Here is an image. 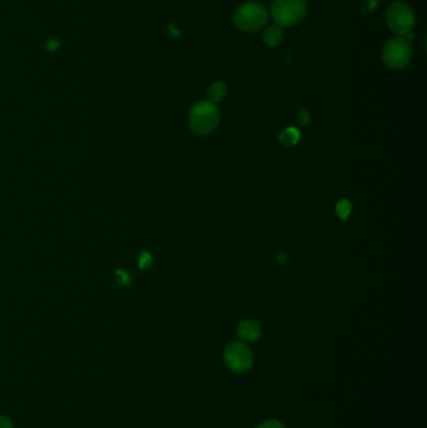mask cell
Returning <instances> with one entry per match:
<instances>
[{
  "instance_id": "13",
  "label": "cell",
  "mask_w": 427,
  "mask_h": 428,
  "mask_svg": "<svg viewBox=\"0 0 427 428\" xmlns=\"http://www.w3.org/2000/svg\"><path fill=\"white\" fill-rule=\"evenodd\" d=\"M298 123L301 125H306L310 123V113L307 109H300L297 112Z\"/></svg>"
},
{
  "instance_id": "3",
  "label": "cell",
  "mask_w": 427,
  "mask_h": 428,
  "mask_svg": "<svg viewBox=\"0 0 427 428\" xmlns=\"http://www.w3.org/2000/svg\"><path fill=\"white\" fill-rule=\"evenodd\" d=\"M271 13L281 28L293 26L304 18L307 6L304 0H273Z\"/></svg>"
},
{
  "instance_id": "6",
  "label": "cell",
  "mask_w": 427,
  "mask_h": 428,
  "mask_svg": "<svg viewBox=\"0 0 427 428\" xmlns=\"http://www.w3.org/2000/svg\"><path fill=\"white\" fill-rule=\"evenodd\" d=\"M223 360L232 372L244 373L254 366V354L251 348L242 342H232L224 348Z\"/></svg>"
},
{
  "instance_id": "11",
  "label": "cell",
  "mask_w": 427,
  "mask_h": 428,
  "mask_svg": "<svg viewBox=\"0 0 427 428\" xmlns=\"http://www.w3.org/2000/svg\"><path fill=\"white\" fill-rule=\"evenodd\" d=\"M352 212V205L348 199H341L336 205V214L340 218L341 221H347L351 216Z\"/></svg>"
},
{
  "instance_id": "2",
  "label": "cell",
  "mask_w": 427,
  "mask_h": 428,
  "mask_svg": "<svg viewBox=\"0 0 427 428\" xmlns=\"http://www.w3.org/2000/svg\"><path fill=\"white\" fill-rule=\"evenodd\" d=\"M268 12L265 6L256 1L242 4L235 13V24L240 31L254 33L262 29L267 23Z\"/></svg>"
},
{
  "instance_id": "15",
  "label": "cell",
  "mask_w": 427,
  "mask_h": 428,
  "mask_svg": "<svg viewBox=\"0 0 427 428\" xmlns=\"http://www.w3.org/2000/svg\"><path fill=\"white\" fill-rule=\"evenodd\" d=\"M59 45H61V42L56 38H50L48 43H47V49L56 50L59 48Z\"/></svg>"
},
{
  "instance_id": "8",
  "label": "cell",
  "mask_w": 427,
  "mask_h": 428,
  "mask_svg": "<svg viewBox=\"0 0 427 428\" xmlns=\"http://www.w3.org/2000/svg\"><path fill=\"white\" fill-rule=\"evenodd\" d=\"M284 35H285L284 34V29L281 26L272 25V26H268L265 33H263V42H265L267 47L273 48V47H277V45L282 43Z\"/></svg>"
},
{
  "instance_id": "10",
  "label": "cell",
  "mask_w": 427,
  "mask_h": 428,
  "mask_svg": "<svg viewBox=\"0 0 427 428\" xmlns=\"http://www.w3.org/2000/svg\"><path fill=\"white\" fill-rule=\"evenodd\" d=\"M227 94V86L223 81H215L208 89V97L212 103H219Z\"/></svg>"
},
{
  "instance_id": "17",
  "label": "cell",
  "mask_w": 427,
  "mask_h": 428,
  "mask_svg": "<svg viewBox=\"0 0 427 428\" xmlns=\"http://www.w3.org/2000/svg\"><path fill=\"white\" fill-rule=\"evenodd\" d=\"M0 428H13V425L6 417L0 416Z\"/></svg>"
},
{
  "instance_id": "16",
  "label": "cell",
  "mask_w": 427,
  "mask_h": 428,
  "mask_svg": "<svg viewBox=\"0 0 427 428\" xmlns=\"http://www.w3.org/2000/svg\"><path fill=\"white\" fill-rule=\"evenodd\" d=\"M118 277H121L122 280H119V283H122V285H127L130 283V276L125 274L124 271H117Z\"/></svg>"
},
{
  "instance_id": "14",
  "label": "cell",
  "mask_w": 427,
  "mask_h": 428,
  "mask_svg": "<svg viewBox=\"0 0 427 428\" xmlns=\"http://www.w3.org/2000/svg\"><path fill=\"white\" fill-rule=\"evenodd\" d=\"M256 428H286L285 425L281 422V421H277V420H268V421H265V422L261 423Z\"/></svg>"
},
{
  "instance_id": "12",
  "label": "cell",
  "mask_w": 427,
  "mask_h": 428,
  "mask_svg": "<svg viewBox=\"0 0 427 428\" xmlns=\"http://www.w3.org/2000/svg\"><path fill=\"white\" fill-rule=\"evenodd\" d=\"M152 266V255L148 252H144L139 257V267L142 269H148Z\"/></svg>"
},
{
  "instance_id": "4",
  "label": "cell",
  "mask_w": 427,
  "mask_h": 428,
  "mask_svg": "<svg viewBox=\"0 0 427 428\" xmlns=\"http://www.w3.org/2000/svg\"><path fill=\"white\" fill-rule=\"evenodd\" d=\"M386 23L391 31L403 37L412 31L415 25V14L409 4L403 1L392 3L386 13Z\"/></svg>"
},
{
  "instance_id": "7",
  "label": "cell",
  "mask_w": 427,
  "mask_h": 428,
  "mask_svg": "<svg viewBox=\"0 0 427 428\" xmlns=\"http://www.w3.org/2000/svg\"><path fill=\"white\" fill-rule=\"evenodd\" d=\"M262 328L260 323L254 319H244L238 324L237 335L243 342H256L260 340Z\"/></svg>"
},
{
  "instance_id": "9",
  "label": "cell",
  "mask_w": 427,
  "mask_h": 428,
  "mask_svg": "<svg viewBox=\"0 0 427 428\" xmlns=\"http://www.w3.org/2000/svg\"><path fill=\"white\" fill-rule=\"evenodd\" d=\"M300 139H301V132L298 131L297 128H295V127L286 128L285 131L282 132L281 136H279V142L285 147L296 145L300 142Z\"/></svg>"
},
{
  "instance_id": "1",
  "label": "cell",
  "mask_w": 427,
  "mask_h": 428,
  "mask_svg": "<svg viewBox=\"0 0 427 428\" xmlns=\"http://www.w3.org/2000/svg\"><path fill=\"white\" fill-rule=\"evenodd\" d=\"M189 127L196 134L207 136L219 123V109L210 100H202L193 106L189 113Z\"/></svg>"
},
{
  "instance_id": "5",
  "label": "cell",
  "mask_w": 427,
  "mask_h": 428,
  "mask_svg": "<svg viewBox=\"0 0 427 428\" xmlns=\"http://www.w3.org/2000/svg\"><path fill=\"white\" fill-rule=\"evenodd\" d=\"M412 50L407 39L403 37L391 38L384 45L382 58L389 68L403 69L409 65Z\"/></svg>"
}]
</instances>
